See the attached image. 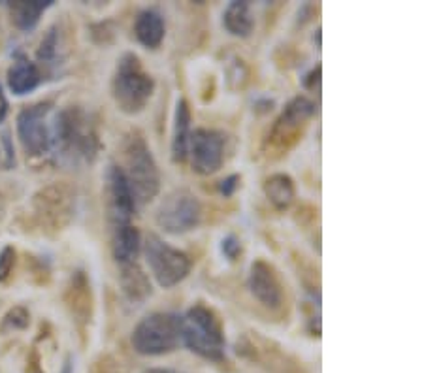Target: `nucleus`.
Here are the masks:
<instances>
[{"label": "nucleus", "instance_id": "2", "mask_svg": "<svg viewBox=\"0 0 424 373\" xmlns=\"http://www.w3.org/2000/svg\"><path fill=\"white\" fill-rule=\"evenodd\" d=\"M155 91V82L144 68L136 55L127 53L117 64L113 82H111V96L116 106L127 116H136L144 111L147 102Z\"/></svg>", "mask_w": 424, "mask_h": 373}, {"label": "nucleus", "instance_id": "3", "mask_svg": "<svg viewBox=\"0 0 424 373\" xmlns=\"http://www.w3.org/2000/svg\"><path fill=\"white\" fill-rule=\"evenodd\" d=\"M123 155L125 168L121 170L129 181L136 206L151 202L160 189V174H158L157 163L153 158L149 145L145 143L144 136L140 132H132L127 136Z\"/></svg>", "mask_w": 424, "mask_h": 373}, {"label": "nucleus", "instance_id": "9", "mask_svg": "<svg viewBox=\"0 0 424 373\" xmlns=\"http://www.w3.org/2000/svg\"><path fill=\"white\" fill-rule=\"evenodd\" d=\"M315 106L313 102L308 100L306 96H296L295 100L287 104V108L283 109L279 119L268 134V151H272L270 155H283L287 153L298 140L302 132L308 127V121L313 117Z\"/></svg>", "mask_w": 424, "mask_h": 373}, {"label": "nucleus", "instance_id": "29", "mask_svg": "<svg viewBox=\"0 0 424 373\" xmlns=\"http://www.w3.org/2000/svg\"><path fill=\"white\" fill-rule=\"evenodd\" d=\"M8 108H10V106H8V98H6V95H4L2 87H0V122L6 119Z\"/></svg>", "mask_w": 424, "mask_h": 373}, {"label": "nucleus", "instance_id": "16", "mask_svg": "<svg viewBox=\"0 0 424 373\" xmlns=\"http://www.w3.org/2000/svg\"><path fill=\"white\" fill-rule=\"evenodd\" d=\"M42 82L40 70L35 62H30L27 57H17L15 62L8 70V85L12 93L17 96L33 93Z\"/></svg>", "mask_w": 424, "mask_h": 373}, {"label": "nucleus", "instance_id": "8", "mask_svg": "<svg viewBox=\"0 0 424 373\" xmlns=\"http://www.w3.org/2000/svg\"><path fill=\"white\" fill-rule=\"evenodd\" d=\"M144 255L153 278L163 289L176 286L191 271L189 257L157 236H147L144 244Z\"/></svg>", "mask_w": 424, "mask_h": 373}, {"label": "nucleus", "instance_id": "23", "mask_svg": "<svg viewBox=\"0 0 424 373\" xmlns=\"http://www.w3.org/2000/svg\"><path fill=\"white\" fill-rule=\"evenodd\" d=\"M28 320H30V315L25 307H14L2 317V322H0V332H15V330H23L27 328Z\"/></svg>", "mask_w": 424, "mask_h": 373}, {"label": "nucleus", "instance_id": "26", "mask_svg": "<svg viewBox=\"0 0 424 373\" xmlns=\"http://www.w3.org/2000/svg\"><path fill=\"white\" fill-rule=\"evenodd\" d=\"M14 264L15 249L14 247H10V245H6V247L0 251V283H4V281L10 278V273L14 270Z\"/></svg>", "mask_w": 424, "mask_h": 373}, {"label": "nucleus", "instance_id": "28", "mask_svg": "<svg viewBox=\"0 0 424 373\" xmlns=\"http://www.w3.org/2000/svg\"><path fill=\"white\" fill-rule=\"evenodd\" d=\"M236 181H240V177L238 176H232V177H228L226 181H223V185H221V190L225 192V194H230L234 190V187H236Z\"/></svg>", "mask_w": 424, "mask_h": 373}, {"label": "nucleus", "instance_id": "20", "mask_svg": "<svg viewBox=\"0 0 424 373\" xmlns=\"http://www.w3.org/2000/svg\"><path fill=\"white\" fill-rule=\"evenodd\" d=\"M53 2H44V0H19V2H6L8 14L12 17V23L19 30H33L38 25L42 14L51 8Z\"/></svg>", "mask_w": 424, "mask_h": 373}, {"label": "nucleus", "instance_id": "21", "mask_svg": "<svg viewBox=\"0 0 424 373\" xmlns=\"http://www.w3.org/2000/svg\"><path fill=\"white\" fill-rule=\"evenodd\" d=\"M264 192L275 210H287L291 208V203L295 202V181L285 174H274L264 181Z\"/></svg>", "mask_w": 424, "mask_h": 373}, {"label": "nucleus", "instance_id": "19", "mask_svg": "<svg viewBox=\"0 0 424 373\" xmlns=\"http://www.w3.org/2000/svg\"><path fill=\"white\" fill-rule=\"evenodd\" d=\"M119 268H121L119 281H121V286H123L127 298H130L132 302H142L147 296H151L149 278L136 260L129 262V264H121Z\"/></svg>", "mask_w": 424, "mask_h": 373}, {"label": "nucleus", "instance_id": "25", "mask_svg": "<svg viewBox=\"0 0 424 373\" xmlns=\"http://www.w3.org/2000/svg\"><path fill=\"white\" fill-rule=\"evenodd\" d=\"M91 373H123V370H121L119 362L111 354H100L93 362Z\"/></svg>", "mask_w": 424, "mask_h": 373}, {"label": "nucleus", "instance_id": "31", "mask_svg": "<svg viewBox=\"0 0 424 373\" xmlns=\"http://www.w3.org/2000/svg\"><path fill=\"white\" fill-rule=\"evenodd\" d=\"M4 211H6V200L0 194V219L4 217Z\"/></svg>", "mask_w": 424, "mask_h": 373}, {"label": "nucleus", "instance_id": "6", "mask_svg": "<svg viewBox=\"0 0 424 373\" xmlns=\"http://www.w3.org/2000/svg\"><path fill=\"white\" fill-rule=\"evenodd\" d=\"M132 347L144 356H158L176 351L181 343V322L174 313H151L132 332Z\"/></svg>", "mask_w": 424, "mask_h": 373}, {"label": "nucleus", "instance_id": "7", "mask_svg": "<svg viewBox=\"0 0 424 373\" xmlns=\"http://www.w3.org/2000/svg\"><path fill=\"white\" fill-rule=\"evenodd\" d=\"M53 108L51 104H35L17 117V136L27 156H44L53 151Z\"/></svg>", "mask_w": 424, "mask_h": 373}, {"label": "nucleus", "instance_id": "14", "mask_svg": "<svg viewBox=\"0 0 424 373\" xmlns=\"http://www.w3.org/2000/svg\"><path fill=\"white\" fill-rule=\"evenodd\" d=\"M64 305L72 315V319L80 325H87L93 315V291L87 275L83 271H75L70 278L64 291Z\"/></svg>", "mask_w": 424, "mask_h": 373}, {"label": "nucleus", "instance_id": "15", "mask_svg": "<svg viewBox=\"0 0 424 373\" xmlns=\"http://www.w3.org/2000/svg\"><path fill=\"white\" fill-rule=\"evenodd\" d=\"M113 236H111V253L113 258L119 266L134 262L138 257V253L142 249V237L138 232L136 226L132 224H125V226H117L111 228Z\"/></svg>", "mask_w": 424, "mask_h": 373}, {"label": "nucleus", "instance_id": "18", "mask_svg": "<svg viewBox=\"0 0 424 373\" xmlns=\"http://www.w3.org/2000/svg\"><path fill=\"white\" fill-rule=\"evenodd\" d=\"M191 109L185 98L176 104V117H174V138H172V156L176 163L187 158L189 151V138H191Z\"/></svg>", "mask_w": 424, "mask_h": 373}, {"label": "nucleus", "instance_id": "13", "mask_svg": "<svg viewBox=\"0 0 424 373\" xmlns=\"http://www.w3.org/2000/svg\"><path fill=\"white\" fill-rule=\"evenodd\" d=\"M249 289L253 296L268 309H277L283 304V286L279 275L266 260H255L249 271Z\"/></svg>", "mask_w": 424, "mask_h": 373}, {"label": "nucleus", "instance_id": "22", "mask_svg": "<svg viewBox=\"0 0 424 373\" xmlns=\"http://www.w3.org/2000/svg\"><path fill=\"white\" fill-rule=\"evenodd\" d=\"M253 12L247 2H232L225 10V27L226 30L238 38H247L253 33Z\"/></svg>", "mask_w": 424, "mask_h": 373}, {"label": "nucleus", "instance_id": "24", "mask_svg": "<svg viewBox=\"0 0 424 373\" xmlns=\"http://www.w3.org/2000/svg\"><path fill=\"white\" fill-rule=\"evenodd\" d=\"M57 46H59L57 33L55 30H49L48 36L42 40L40 51H38V59L44 62H48V64H51V61L55 59V55H57Z\"/></svg>", "mask_w": 424, "mask_h": 373}, {"label": "nucleus", "instance_id": "1", "mask_svg": "<svg viewBox=\"0 0 424 373\" xmlns=\"http://www.w3.org/2000/svg\"><path fill=\"white\" fill-rule=\"evenodd\" d=\"M98 134L82 108H66L53 117V153L68 164L93 163L98 155Z\"/></svg>", "mask_w": 424, "mask_h": 373}, {"label": "nucleus", "instance_id": "12", "mask_svg": "<svg viewBox=\"0 0 424 373\" xmlns=\"http://www.w3.org/2000/svg\"><path fill=\"white\" fill-rule=\"evenodd\" d=\"M106 181H108L106 203H108V219H110L111 228L130 224L134 210H136V200L132 197V190H130L121 166L111 164Z\"/></svg>", "mask_w": 424, "mask_h": 373}, {"label": "nucleus", "instance_id": "11", "mask_svg": "<svg viewBox=\"0 0 424 373\" xmlns=\"http://www.w3.org/2000/svg\"><path fill=\"white\" fill-rule=\"evenodd\" d=\"M192 170L200 176L215 174L225 158V138L212 129H196L189 138V151Z\"/></svg>", "mask_w": 424, "mask_h": 373}, {"label": "nucleus", "instance_id": "5", "mask_svg": "<svg viewBox=\"0 0 424 373\" xmlns=\"http://www.w3.org/2000/svg\"><path fill=\"white\" fill-rule=\"evenodd\" d=\"M33 210L42 230L53 236L61 234L74 221L77 192L68 183L46 185L33 197Z\"/></svg>", "mask_w": 424, "mask_h": 373}, {"label": "nucleus", "instance_id": "4", "mask_svg": "<svg viewBox=\"0 0 424 373\" xmlns=\"http://www.w3.org/2000/svg\"><path fill=\"white\" fill-rule=\"evenodd\" d=\"M181 341L202 358L221 360L225 354V334L219 317L205 305H194L179 319Z\"/></svg>", "mask_w": 424, "mask_h": 373}, {"label": "nucleus", "instance_id": "17", "mask_svg": "<svg viewBox=\"0 0 424 373\" xmlns=\"http://www.w3.org/2000/svg\"><path fill=\"white\" fill-rule=\"evenodd\" d=\"M134 34L138 42L147 49H157L163 40H165L166 27L163 15L157 10H145L138 15L136 25H134Z\"/></svg>", "mask_w": 424, "mask_h": 373}, {"label": "nucleus", "instance_id": "10", "mask_svg": "<svg viewBox=\"0 0 424 373\" xmlns=\"http://www.w3.org/2000/svg\"><path fill=\"white\" fill-rule=\"evenodd\" d=\"M155 219L163 230L178 236L199 226L202 219V206L191 190L178 189L160 202Z\"/></svg>", "mask_w": 424, "mask_h": 373}, {"label": "nucleus", "instance_id": "32", "mask_svg": "<svg viewBox=\"0 0 424 373\" xmlns=\"http://www.w3.org/2000/svg\"><path fill=\"white\" fill-rule=\"evenodd\" d=\"M70 367H72L70 366V362H66V364H64V372L62 373H70Z\"/></svg>", "mask_w": 424, "mask_h": 373}, {"label": "nucleus", "instance_id": "27", "mask_svg": "<svg viewBox=\"0 0 424 373\" xmlns=\"http://www.w3.org/2000/svg\"><path fill=\"white\" fill-rule=\"evenodd\" d=\"M223 253H225L230 260H236V257L241 253L240 242H238L234 236L225 237V239H223Z\"/></svg>", "mask_w": 424, "mask_h": 373}, {"label": "nucleus", "instance_id": "30", "mask_svg": "<svg viewBox=\"0 0 424 373\" xmlns=\"http://www.w3.org/2000/svg\"><path fill=\"white\" fill-rule=\"evenodd\" d=\"M144 373H181V372H176V370H165V367H153V370H147V372Z\"/></svg>", "mask_w": 424, "mask_h": 373}]
</instances>
